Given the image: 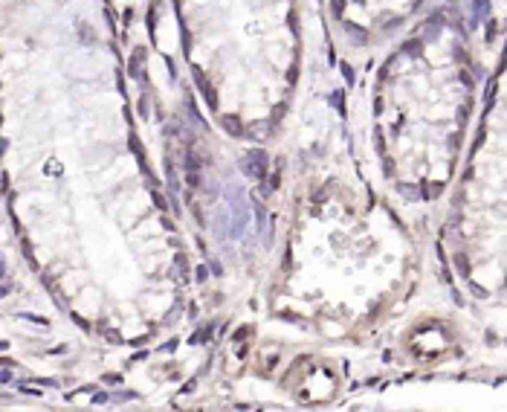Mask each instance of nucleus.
Returning <instances> with one entry per match:
<instances>
[{"label": "nucleus", "instance_id": "7", "mask_svg": "<svg viewBox=\"0 0 507 412\" xmlns=\"http://www.w3.org/2000/svg\"><path fill=\"white\" fill-rule=\"evenodd\" d=\"M250 334H253V325H244V328H238V331L232 334V340H235V343H241V340H247Z\"/></svg>", "mask_w": 507, "mask_h": 412}, {"label": "nucleus", "instance_id": "10", "mask_svg": "<svg viewBox=\"0 0 507 412\" xmlns=\"http://www.w3.org/2000/svg\"><path fill=\"white\" fill-rule=\"evenodd\" d=\"M18 389H21V392H24V395H32V398H41V395H44V392H41V389H35V386H24V383H21V386H18Z\"/></svg>", "mask_w": 507, "mask_h": 412}, {"label": "nucleus", "instance_id": "3", "mask_svg": "<svg viewBox=\"0 0 507 412\" xmlns=\"http://www.w3.org/2000/svg\"><path fill=\"white\" fill-rule=\"evenodd\" d=\"M194 82H197V87L203 90V96L209 99V105L215 108V105H218V99H215V93H212V84H209V82L203 79V73H200V70H194Z\"/></svg>", "mask_w": 507, "mask_h": 412}, {"label": "nucleus", "instance_id": "12", "mask_svg": "<svg viewBox=\"0 0 507 412\" xmlns=\"http://www.w3.org/2000/svg\"><path fill=\"white\" fill-rule=\"evenodd\" d=\"M194 386H197V383H194V381H189V383H186V386H183V395H189V392H194Z\"/></svg>", "mask_w": 507, "mask_h": 412}, {"label": "nucleus", "instance_id": "2", "mask_svg": "<svg viewBox=\"0 0 507 412\" xmlns=\"http://www.w3.org/2000/svg\"><path fill=\"white\" fill-rule=\"evenodd\" d=\"M221 125H223V131H226L229 137H244V122H241L238 116H232V113H226V116H223Z\"/></svg>", "mask_w": 507, "mask_h": 412}, {"label": "nucleus", "instance_id": "6", "mask_svg": "<svg viewBox=\"0 0 507 412\" xmlns=\"http://www.w3.org/2000/svg\"><path fill=\"white\" fill-rule=\"evenodd\" d=\"M476 6V21H481L484 15H490V0H473Z\"/></svg>", "mask_w": 507, "mask_h": 412}, {"label": "nucleus", "instance_id": "5", "mask_svg": "<svg viewBox=\"0 0 507 412\" xmlns=\"http://www.w3.org/2000/svg\"><path fill=\"white\" fill-rule=\"evenodd\" d=\"M455 267H458V273L464 276V279H470V261H467V255H455Z\"/></svg>", "mask_w": 507, "mask_h": 412}, {"label": "nucleus", "instance_id": "4", "mask_svg": "<svg viewBox=\"0 0 507 412\" xmlns=\"http://www.w3.org/2000/svg\"><path fill=\"white\" fill-rule=\"evenodd\" d=\"M142 58H145V53H142V50H139V55H133V58H130V76H133V79H145Z\"/></svg>", "mask_w": 507, "mask_h": 412}, {"label": "nucleus", "instance_id": "1", "mask_svg": "<svg viewBox=\"0 0 507 412\" xmlns=\"http://www.w3.org/2000/svg\"><path fill=\"white\" fill-rule=\"evenodd\" d=\"M267 165H270V157L261 148H253V151L244 154V171H247V177H253L258 183L267 177Z\"/></svg>", "mask_w": 507, "mask_h": 412}, {"label": "nucleus", "instance_id": "9", "mask_svg": "<svg viewBox=\"0 0 507 412\" xmlns=\"http://www.w3.org/2000/svg\"><path fill=\"white\" fill-rule=\"evenodd\" d=\"M194 279H197V282H206V279H209V267H206V264H197Z\"/></svg>", "mask_w": 507, "mask_h": 412}, {"label": "nucleus", "instance_id": "8", "mask_svg": "<svg viewBox=\"0 0 507 412\" xmlns=\"http://www.w3.org/2000/svg\"><path fill=\"white\" fill-rule=\"evenodd\" d=\"M209 337H212V328H200V331H197V334H194V337H191V343H194V346H197V343H206V340H209Z\"/></svg>", "mask_w": 507, "mask_h": 412}, {"label": "nucleus", "instance_id": "11", "mask_svg": "<svg viewBox=\"0 0 507 412\" xmlns=\"http://www.w3.org/2000/svg\"><path fill=\"white\" fill-rule=\"evenodd\" d=\"M279 183H281V174L276 171V174L270 177V186H267V192H276V189H279Z\"/></svg>", "mask_w": 507, "mask_h": 412}]
</instances>
